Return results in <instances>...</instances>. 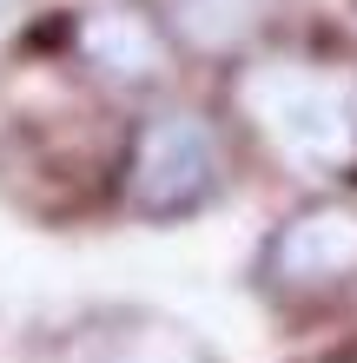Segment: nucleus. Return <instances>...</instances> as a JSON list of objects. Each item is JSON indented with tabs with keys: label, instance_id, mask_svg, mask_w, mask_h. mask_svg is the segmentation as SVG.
Masks as SVG:
<instances>
[{
	"label": "nucleus",
	"instance_id": "3",
	"mask_svg": "<svg viewBox=\"0 0 357 363\" xmlns=\"http://www.w3.org/2000/svg\"><path fill=\"white\" fill-rule=\"evenodd\" d=\"M357 277V205L318 199L285 218L265 245V284L285 297H324Z\"/></svg>",
	"mask_w": 357,
	"mask_h": 363
},
{
	"label": "nucleus",
	"instance_id": "6",
	"mask_svg": "<svg viewBox=\"0 0 357 363\" xmlns=\"http://www.w3.org/2000/svg\"><path fill=\"white\" fill-rule=\"evenodd\" d=\"M7 7H13V0H0V20H7Z\"/></svg>",
	"mask_w": 357,
	"mask_h": 363
},
{
	"label": "nucleus",
	"instance_id": "2",
	"mask_svg": "<svg viewBox=\"0 0 357 363\" xmlns=\"http://www.w3.org/2000/svg\"><path fill=\"white\" fill-rule=\"evenodd\" d=\"M225 185V159H219V133L199 113H145L126 133V159H119V199L139 218H185L199 211L212 191Z\"/></svg>",
	"mask_w": 357,
	"mask_h": 363
},
{
	"label": "nucleus",
	"instance_id": "5",
	"mask_svg": "<svg viewBox=\"0 0 357 363\" xmlns=\"http://www.w3.org/2000/svg\"><path fill=\"white\" fill-rule=\"evenodd\" d=\"M73 363H212L199 337H185L179 324H159V317H113L106 330L79 337Z\"/></svg>",
	"mask_w": 357,
	"mask_h": 363
},
{
	"label": "nucleus",
	"instance_id": "4",
	"mask_svg": "<svg viewBox=\"0 0 357 363\" xmlns=\"http://www.w3.org/2000/svg\"><path fill=\"white\" fill-rule=\"evenodd\" d=\"M73 53L119 93H145L172 73V33L139 7H87L73 20Z\"/></svg>",
	"mask_w": 357,
	"mask_h": 363
},
{
	"label": "nucleus",
	"instance_id": "1",
	"mask_svg": "<svg viewBox=\"0 0 357 363\" xmlns=\"http://www.w3.org/2000/svg\"><path fill=\"white\" fill-rule=\"evenodd\" d=\"M232 106L285 172L311 185L357 179V60L258 53L232 73Z\"/></svg>",
	"mask_w": 357,
	"mask_h": 363
}]
</instances>
